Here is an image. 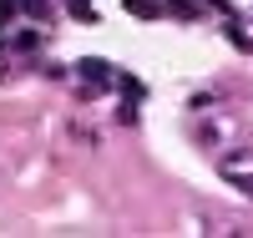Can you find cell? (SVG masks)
<instances>
[{
  "label": "cell",
  "instance_id": "cell-1",
  "mask_svg": "<svg viewBox=\"0 0 253 238\" xmlns=\"http://www.w3.org/2000/svg\"><path fill=\"white\" fill-rule=\"evenodd\" d=\"M76 71L86 76V81H96V92H107V81H112V66H107V61H81Z\"/></svg>",
  "mask_w": 253,
  "mask_h": 238
},
{
  "label": "cell",
  "instance_id": "cell-2",
  "mask_svg": "<svg viewBox=\"0 0 253 238\" xmlns=\"http://www.w3.org/2000/svg\"><path fill=\"white\" fill-rule=\"evenodd\" d=\"M126 10H132V15H142V20L162 15V5H157V0H126Z\"/></svg>",
  "mask_w": 253,
  "mask_h": 238
},
{
  "label": "cell",
  "instance_id": "cell-3",
  "mask_svg": "<svg viewBox=\"0 0 253 238\" xmlns=\"http://www.w3.org/2000/svg\"><path fill=\"white\" fill-rule=\"evenodd\" d=\"M117 86H122L126 96H137V101H142V81H137V76H117Z\"/></svg>",
  "mask_w": 253,
  "mask_h": 238
}]
</instances>
